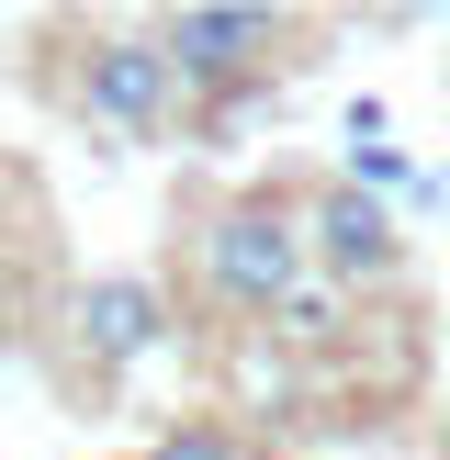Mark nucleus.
<instances>
[{"mask_svg": "<svg viewBox=\"0 0 450 460\" xmlns=\"http://www.w3.org/2000/svg\"><path fill=\"white\" fill-rule=\"evenodd\" d=\"M22 337V292H12V270H0V349Z\"/></svg>", "mask_w": 450, "mask_h": 460, "instance_id": "7", "label": "nucleus"}, {"mask_svg": "<svg viewBox=\"0 0 450 460\" xmlns=\"http://www.w3.org/2000/svg\"><path fill=\"white\" fill-rule=\"evenodd\" d=\"M147 34H158V57L180 67V90H237V79H259V57L282 45V12H259V0H180Z\"/></svg>", "mask_w": 450, "mask_h": 460, "instance_id": "2", "label": "nucleus"}, {"mask_svg": "<svg viewBox=\"0 0 450 460\" xmlns=\"http://www.w3.org/2000/svg\"><path fill=\"white\" fill-rule=\"evenodd\" d=\"M79 102L124 146H147V135L180 124V67L158 57V34H102V45H79Z\"/></svg>", "mask_w": 450, "mask_h": 460, "instance_id": "3", "label": "nucleus"}, {"mask_svg": "<svg viewBox=\"0 0 450 460\" xmlns=\"http://www.w3.org/2000/svg\"><path fill=\"white\" fill-rule=\"evenodd\" d=\"M304 270L315 259H304V202L292 191H237L192 236V281H202L214 314H282L304 292Z\"/></svg>", "mask_w": 450, "mask_h": 460, "instance_id": "1", "label": "nucleus"}, {"mask_svg": "<svg viewBox=\"0 0 450 460\" xmlns=\"http://www.w3.org/2000/svg\"><path fill=\"white\" fill-rule=\"evenodd\" d=\"M304 259H327V281H394V270H405V236H394V214H382L372 191L327 180V191L304 202Z\"/></svg>", "mask_w": 450, "mask_h": 460, "instance_id": "5", "label": "nucleus"}, {"mask_svg": "<svg viewBox=\"0 0 450 460\" xmlns=\"http://www.w3.org/2000/svg\"><path fill=\"white\" fill-rule=\"evenodd\" d=\"M147 460H248V438H237V427H214V416H192V427H169Z\"/></svg>", "mask_w": 450, "mask_h": 460, "instance_id": "6", "label": "nucleus"}, {"mask_svg": "<svg viewBox=\"0 0 450 460\" xmlns=\"http://www.w3.org/2000/svg\"><path fill=\"white\" fill-rule=\"evenodd\" d=\"M158 337H169V292H158L147 270H102V281H79V304H68V349L90 359V382L135 371Z\"/></svg>", "mask_w": 450, "mask_h": 460, "instance_id": "4", "label": "nucleus"}]
</instances>
